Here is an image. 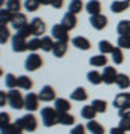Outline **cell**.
Instances as JSON below:
<instances>
[{"instance_id": "6da1fadb", "label": "cell", "mask_w": 130, "mask_h": 134, "mask_svg": "<svg viewBox=\"0 0 130 134\" xmlns=\"http://www.w3.org/2000/svg\"><path fill=\"white\" fill-rule=\"evenodd\" d=\"M41 119H43L44 127H55L59 124V111L55 107H44L41 110Z\"/></svg>"}, {"instance_id": "7a4b0ae2", "label": "cell", "mask_w": 130, "mask_h": 134, "mask_svg": "<svg viewBox=\"0 0 130 134\" xmlns=\"http://www.w3.org/2000/svg\"><path fill=\"white\" fill-rule=\"evenodd\" d=\"M14 124H15L21 131H29V133H33V131L38 128V121L32 113H27V115L18 118Z\"/></svg>"}, {"instance_id": "3957f363", "label": "cell", "mask_w": 130, "mask_h": 134, "mask_svg": "<svg viewBox=\"0 0 130 134\" xmlns=\"http://www.w3.org/2000/svg\"><path fill=\"white\" fill-rule=\"evenodd\" d=\"M8 104L14 110L24 109V97L21 95V92H18V89H9V92H8Z\"/></svg>"}, {"instance_id": "277c9868", "label": "cell", "mask_w": 130, "mask_h": 134, "mask_svg": "<svg viewBox=\"0 0 130 134\" xmlns=\"http://www.w3.org/2000/svg\"><path fill=\"white\" fill-rule=\"evenodd\" d=\"M43 66V57L38 54V53H30V54L26 57L24 60V68L27 71H37Z\"/></svg>"}, {"instance_id": "5b68a950", "label": "cell", "mask_w": 130, "mask_h": 134, "mask_svg": "<svg viewBox=\"0 0 130 134\" xmlns=\"http://www.w3.org/2000/svg\"><path fill=\"white\" fill-rule=\"evenodd\" d=\"M39 97L33 92H29L27 95L24 97V109L29 111V113H33L39 109Z\"/></svg>"}, {"instance_id": "8992f818", "label": "cell", "mask_w": 130, "mask_h": 134, "mask_svg": "<svg viewBox=\"0 0 130 134\" xmlns=\"http://www.w3.org/2000/svg\"><path fill=\"white\" fill-rule=\"evenodd\" d=\"M11 44H12V50L15 53H24V51H27V39L20 36L18 33H15L11 38Z\"/></svg>"}, {"instance_id": "52a82bcc", "label": "cell", "mask_w": 130, "mask_h": 134, "mask_svg": "<svg viewBox=\"0 0 130 134\" xmlns=\"http://www.w3.org/2000/svg\"><path fill=\"white\" fill-rule=\"evenodd\" d=\"M68 32L70 30H67V27H64L59 23V24H55L51 27V36L55 38L56 41H65V42H68V39H70Z\"/></svg>"}, {"instance_id": "ba28073f", "label": "cell", "mask_w": 130, "mask_h": 134, "mask_svg": "<svg viewBox=\"0 0 130 134\" xmlns=\"http://www.w3.org/2000/svg\"><path fill=\"white\" fill-rule=\"evenodd\" d=\"M38 97H39V99L44 101V103H51V101H56V91L50 85H45V86L41 87Z\"/></svg>"}, {"instance_id": "9c48e42d", "label": "cell", "mask_w": 130, "mask_h": 134, "mask_svg": "<svg viewBox=\"0 0 130 134\" xmlns=\"http://www.w3.org/2000/svg\"><path fill=\"white\" fill-rule=\"evenodd\" d=\"M101 75H103V83H105V85H115V83H117V79H118L117 68L105 66Z\"/></svg>"}, {"instance_id": "30bf717a", "label": "cell", "mask_w": 130, "mask_h": 134, "mask_svg": "<svg viewBox=\"0 0 130 134\" xmlns=\"http://www.w3.org/2000/svg\"><path fill=\"white\" fill-rule=\"evenodd\" d=\"M30 27H32V32H33V36H44V33H45V23H44L43 18H39V17H37V18H33L30 21Z\"/></svg>"}, {"instance_id": "8fae6325", "label": "cell", "mask_w": 130, "mask_h": 134, "mask_svg": "<svg viewBox=\"0 0 130 134\" xmlns=\"http://www.w3.org/2000/svg\"><path fill=\"white\" fill-rule=\"evenodd\" d=\"M89 23H91V26H92L95 30H103V29H106V26H107V17L103 15V14L92 15V17H89Z\"/></svg>"}, {"instance_id": "7c38bea8", "label": "cell", "mask_w": 130, "mask_h": 134, "mask_svg": "<svg viewBox=\"0 0 130 134\" xmlns=\"http://www.w3.org/2000/svg\"><path fill=\"white\" fill-rule=\"evenodd\" d=\"M61 24L64 26V27H67V30H73L76 26H77V17H76L74 14H71V12L64 14Z\"/></svg>"}, {"instance_id": "4fadbf2b", "label": "cell", "mask_w": 130, "mask_h": 134, "mask_svg": "<svg viewBox=\"0 0 130 134\" xmlns=\"http://www.w3.org/2000/svg\"><path fill=\"white\" fill-rule=\"evenodd\" d=\"M71 42H73V45H74L76 48L82 50V51H88V50L91 48V42L85 36H74L71 39Z\"/></svg>"}, {"instance_id": "5bb4252c", "label": "cell", "mask_w": 130, "mask_h": 134, "mask_svg": "<svg viewBox=\"0 0 130 134\" xmlns=\"http://www.w3.org/2000/svg\"><path fill=\"white\" fill-rule=\"evenodd\" d=\"M26 24H29L27 23V17H26L24 14H14V17H12V21H11V26H12L15 30H20L21 27H24Z\"/></svg>"}, {"instance_id": "9a60e30c", "label": "cell", "mask_w": 130, "mask_h": 134, "mask_svg": "<svg viewBox=\"0 0 130 134\" xmlns=\"http://www.w3.org/2000/svg\"><path fill=\"white\" fill-rule=\"evenodd\" d=\"M67 51H68V42H65V41H56L55 48H53L51 53L55 54V57L61 59V57H64V56L67 54Z\"/></svg>"}, {"instance_id": "2e32d148", "label": "cell", "mask_w": 130, "mask_h": 134, "mask_svg": "<svg viewBox=\"0 0 130 134\" xmlns=\"http://www.w3.org/2000/svg\"><path fill=\"white\" fill-rule=\"evenodd\" d=\"M71 99H73V101H77V103H83V101H86V99H88L86 89H85L83 86L76 87L74 91L71 92Z\"/></svg>"}, {"instance_id": "e0dca14e", "label": "cell", "mask_w": 130, "mask_h": 134, "mask_svg": "<svg viewBox=\"0 0 130 134\" xmlns=\"http://www.w3.org/2000/svg\"><path fill=\"white\" fill-rule=\"evenodd\" d=\"M85 9L89 14V17L98 15V14H101V3H100L98 0H89L86 5H85Z\"/></svg>"}, {"instance_id": "ac0fdd59", "label": "cell", "mask_w": 130, "mask_h": 134, "mask_svg": "<svg viewBox=\"0 0 130 134\" xmlns=\"http://www.w3.org/2000/svg\"><path fill=\"white\" fill-rule=\"evenodd\" d=\"M129 8H130L129 2H126V0H115V2H112V5H111V11L113 14H123Z\"/></svg>"}, {"instance_id": "d6986e66", "label": "cell", "mask_w": 130, "mask_h": 134, "mask_svg": "<svg viewBox=\"0 0 130 134\" xmlns=\"http://www.w3.org/2000/svg\"><path fill=\"white\" fill-rule=\"evenodd\" d=\"M129 104H130L129 93H126V92H121V93H118L117 97L113 98V107H117V109H123V107L129 105Z\"/></svg>"}, {"instance_id": "ffe728a7", "label": "cell", "mask_w": 130, "mask_h": 134, "mask_svg": "<svg viewBox=\"0 0 130 134\" xmlns=\"http://www.w3.org/2000/svg\"><path fill=\"white\" fill-rule=\"evenodd\" d=\"M89 65L94 68H101V66H107V57L106 54H97V56H92L89 59Z\"/></svg>"}, {"instance_id": "44dd1931", "label": "cell", "mask_w": 130, "mask_h": 134, "mask_svg": "<svg viewBox=\"0 0 130 134\" xmlns=\"http://www.w3.org/2000/svg\"><path fill=\"white\" fill-rule=\"evenodd\" d=\"M55 109L58 110L59 113H65V111H70V110H71V104H70V101L65 99V98H56Z\"/></svg>"}, {"instance_id": "7402d4cb", "label": "cell", "mask_w": 130, "mask_h": 134, "mask_svg": "<svg viewBox=\"0 0 130 134\" xmlns=\"http://www.w3.org/2000/svg\"><path fill=\"white\" fill-rule=\"evenodd\" d=\"M59 124L64 125V127H71V125H76V118L70 111H65V113H59Z\"/></svg>"}, {"instance_id": "603a6c76", "label": "cell", "mask_w": 130, "mask_h": 134, "mask_svg": "<svg viewBox=\"0 0 130 134\" xmlns=\"http://www.w3.org/2000/svg\"><path fill=\"white\" fill-rule=\"evenodd\" d=\"M86 128H88V131H89L91 134H105V128H103V125H101L100 122H97L95 119L88 121Z\"/></svg>"}, {"instance_id": "cb8c5ba5", "label": "cell", "mask_w": 130, "mask_h": 134, "mask_svg": "<svg viewBox=\"0 0 130 134\" xmlns=\"http://www.w3.org/2000/svg\"><path fill=\"white\" fill-rule=\"evenodd\" d=\"M86 79H88V81L94 86H98V85L103 83V75H101V72L95 71V69H92V71H89V72L86 74Z\"/></svg>"}, {"instance_id": "d4e9b609", "label": "cell", "mask_w": 130, "mask_h": 134, "mask_svg": "<svg viewBox=\"0 0 130 134\" xmlns=\"http://www.w3.org/2000/svg\"><path fill=\"white\" fill-rule=\"evenodd\" d=\"M117 33L119 36H130V20H123L118 23Z\"/></svg>"}, {"instance_id": "484cf974", "label": "cell", "mask_w": 130, "mask_h": 134, "mask_svg": "<svg viewBox=\"0 0 130 134\" xmlns=\"http://www.w3.org/2000/svg\"><path fill=\"white\" fill-rule=\"evenodd\" d=\"M98 115L95 110H94L92 105H83L80 110V116L83 118V119H86V121H92V119H95V116Z\"/></svg>"}, {"instance_id": "4316f807", "label": "cell", "mask_w": 130, "mask_h": 134, "mask_svg": "<svg viewBox=\"0 0 130 134\" xmlns=\"http://www.w3.org/2000/svg\"><path fill=\"white\" fill-rule=\"evenodd\" d=\"M55 41H53V36H43L41 38V50L45 51V53H50L55 48Z\"/></svg>"}, {"instance_id": "83f0119b", "label": "cell", "mask_w": 130, "mask_h": 134, "mask_svg": "<svg viewBox=\"0 0 130 134\" xmlns=\"http://www.w3.org/2000/svg\"><path fill=\"white\" fill-rule=\"evenodd\" d=\"M98 50H100L101 54H112L113 50H115V47H113L112 42L106 41V39H101V41L98 42Z\"/></svg>"}, {"instance_id": "f1b7e54d", "label": "cell", "mask_w": 130, "mask_h": 134, "mask_svg": "<svg viewBox=\"0 0 130 134\" xmlns=\"http://www.w3.org/2000/svg\"><path fill=\"white\" fill-rule=\"evenodd\" d=\"M32 87H33V81H32L30 77H27V75H20L18 77V89L30 91Z\"/></svg>"}, {"instance_id": "f546056e", "label": "cell", "mask_w": 130, "mask_h": 134, "mask_svg": "<svg viewBox=\"0 0 130 134\" xmlns=\"http://www.w3.org/2000/svg\"><path fill=\"white\" fill-rule=\"evenodd\" d=\"M85 8V5H83V2L82 0H71L68 5V12L74 14V15H77L79 12H82V9Z\"/></svg>"}, {"instance_id": "4dcf8cb0", "label": "cell", "mask_w": 130, "mask_h": 134, "mask_svg": "<svg viewBox=\"0 0 130 134\" xmlns=\"http://www.w3.org/2000/svg\"><path fill=\"white\" fill-rule=\"evenodd\" d=\"M117 86L124 91V89H129L130 87V77L127 74H118V79H117Z\"/></svg>"}, {"instance_id": "1f68e13d", "label": "cell", "mask_w": 130, "mask_h": 134, "mask_svg": "<svg viewBox=\"0 0 130 134\" xmlns=\"http://www.w3.org/2000/svg\"><path fill=\"white\" fill-rule=\"evenodd\" d=\"M5 86H6L8 89H17L18 87V77H15L14 74H6V77H5Z\"/></svg>"}, {"instance_id": "d6a6232c", "label": "cell", "mask_w": 130, "mask_h": 134, "mask_svg": "<svg viewBox=\"0 0 130 134\" xmlns=\"http://www.w3.org/2000/svg\"><path fill=\"white\" fill-rule=\"evenodd\" d=\"M41 48V38H32V39H27V51L30 53H37L38 50Z\"/></svg>"}, {"instance_id": "836d02e7", "label": "cell", "mask_w": 130, "mask_h": 134, "mask_svg": "<svg viewBox=\"0 0 130 134\" xmlns=\"http://www.w3.org/2000/svg\"><path fill=\"white\" fill-rule=\"evenodd\" d=\"M3 8H6L12 14H18L21 9V0H6V6Z\"/></svg>"}, {"instance_id": "e575fe53", "label": "cell", "mask_w": 130, "mask_h": 134, "mask_svg": "<svg viewBox=\"0 0 130 134\" xmlns=\"http://www.w3.org/2000/svg\"><path fill=\"white\" fill-rule=\"evenodd\" d=\"M39 6H41L39 0H24V3H23V8L27 12H37Z\"/></svg>"}, {"instance_id": "d590c367", "label": "cell", "mask_w": 130, "mask_h": 134, "mask_svg": "<svg viewBox=\"0 0 130 134\" xmlns=\"http://www.w3.org/2000/svg\"><path fill=\"white\" fill-rule=\"evenodd\" d=\"M91 105L94 107V110L97 113H105L106 110H107V103H106L105 99H92Z\"/></svg>"}, {"instance_id": "8d00e7d4", "label": "cell", "mask_w": 130, "mask_h": 134, "mask_svg": "<svg viewBox=\"0 0 130 134\" xmlns=\"http://www.w3.org/2000/svg\"><path fill=\"white\" fill-rule=\"evenodd\" d=\"M14 14L11 11H8L6 8H2L0 9V24H6V23H11L12 21Z\"/></svg>"}, {"instance_id": "74e56055", "label": "cell", "mask_w": 130, "mask_h": 134, "mask_svg": "<svg viewBox=\"0 0 130 134\" xmlns=\"http://www.w3.org/2000/svg\"><path fill=\"white\" fill-rule=\"evenodd\" d=\"M112 60L115 65H121L124 62V54H123V48H119V47H115L113 50V53H112Z\"/></svg>"}, {"instance_id": "f35d334b", "label": "cell", "mask_w": 130, "mask_h": 134, "mask_svg": "<svg viewBox=\"0 0 130 134\" xmlns=\"http://www.w3.org/2000/svg\"><path fill=\"white\" fill-rule=\"evenodd\" d=\"M9 38H11V32L6 27V24H0V44H6Z\"/></svg>"}, {"instance_id": "ab89813d", "label": "cell", "mask_w": 130, "mask_h": 134, "mask_svg": "<svg viewBox=\"0 0 130 134\" xmlns=\"http://www.w3.org/2000/svg\"><path fill=\"white\" fill-rule=\"evenodd\" d=\"M118 47L119 48H123V50H129L130 48V36H119L118 38Z\"/></svg>"}, {"instance_id": "60d3db41", "label": "cell", "mask_w": 130, "mask_h": 134, "mask_svg": "<svg viewBox=\"0 0 130 134\" xmlns=\"http://www.w3.org/2000/svg\"><path fill=\"white\" fill-rule=\"evenodd\" d=\"M17 33H18L20 36H23V38H30V35H33V32H32V27H30V23L29 24H26L24 27H21L20 30H17Z\"/></svg>"}, {"instance_id": "b9f144b4", "label": "cell", "mask_w": 130, "mask_h": 134, "mask_svg": "<svg viewBox=\"0 0 130 134\" xmlns=\"http://www.w3.org/2000/svg\"><path fill=\"white\" fill-rule=\"evenodd\" d=\"M17 128H18V127H17L15 124H12V122H11V124H8V125L0 127V133H2V134H12Z\"/></svg>"}, {"instance_id": "7bdbcfd3", "label": "cell", "mask_w": 130, "mask_h": 134, "mask_svg": "<svg viewBox=\"0 0 130 134\" xmlns=\"http://www.w3.org/2000/svg\"><path fill=\"white\" fill-rule=\"evenodd\" d=\"M86 131H88L86 125L77 124V125H74V128H71V130H70V134H86Z\"/></svg>"}, {"instance_id": "ee69618b", "label": "cell", "mask_w": 130, "mask_h": 134, "mask_svg": "<svg viewBox=\"0 0 130 134\" xmlns=\"http://www.w3.org/2000/svg\"><path fill=\"white\" fill-rule=\"evenodd\" d=\"M118 127H121L124 131H130V116H129V118H121Z\"/></svg>"}, {"instance_id": "f6af8a7d", "label": "cell", "mask_w": 130, "mask_h": 134, "mask_svg": "<svg viewBox=\"0 0 130 134\" xmlns=\"http://www.w3.org/2000/svg\"><path fill=\"white\" fill-rule=\"evenodd\" d=\"M8 124H11V116L8 115L6 111H2L0 113V127L8 125Z\"/></svg>"}, {"instance_id": "bcb514c9", "label": "cell", "mask_w": 130, "mask_h": 134, "mask_svg": "<svg viewBox=\"0 0 130 134\" xmlns=\"http://www.w3.org/2000/svg\"><path fill=\"white\" fill-rule=\"evenodd\" d=\"M118 116H119V119L121 118H129L130 116V104L123 107V109H118Z\"/></svg>"}, {"instance_id": "7dc6e473", "label": "cell", "mask_w": 130, "mask_h": 134, "mask_svg": "<svg viewBox=\"0 0 130 134\" xmlns=\"http://www.w3.org/2000/svg\"><path fill=\"white\" fill-rule=\"evenodd\" d=\"M6 103H8V92H0V105L2 107H5L6 105Z\"/></svg>"}, {"instance_id": "c3c4849f", "label": "cell", "mask_w": 130, "mask_h": 134, "mask_svg": "<svg viewBox=\"0 0 130 134\" xmlns=\"http://www.w3.org/2000/svg\"><path fill=\"white\" fill-rule=\"evenodd\" d=\"M51 8H55V9H61L64 6V0H51Z\"/></svg>"}, {"instance_id": "681fc988", "label": "cell", "mask_w": 130, "mask_h": 134, "mask_svg": "<svg viewBox=\"0 0 130 134\" xmlns=\"http://www.w3.org/2000/svg\"><path fill=\"white\" fill-rule=\"evenodd\" d=\"M109 134H126V131L121 127H113V128H111Z\"/></svg>"}, {"instance_id": "f907efd6", "label": "cell", "mask_w": 130, "mask_h": 134, "mask_svg": "<svg viewBox=\"0 0 130 134\" xmlns=\"http://www.w3.org/2000/svg\"><path fill=\"white\" fill-rule=\"evenodd\" d=\"M39 3L43 6H47V5H51V0H39Z\"/></svg>"}, {"instance_id": "816d5d0a", "label": "cell", "mask_w": 130, "mask_h": 134, "mask_svg": "<svg viewBox=\"0 0 130 134\" xmlns=\"http://www.w3.org/2000/svg\"><path fill=\"white\" fill-rule=\"evenodd\" d=\"M12 134H23V131H21V130H20V128H17V130H15V131H14Z\"/></svg>"}, {"instance_id": "f5cc1de1", "label": "cell", "mask_w": 130, "mask_h": 134, "mask_svg": "<svg viewBox=\"0 0 130 134\" xmlns=\"http://www.w3.org/2000/svg\"><path fill=\"white\" fill-rule=\"evenodd\" d=\"M129 99H130V92H129Z\"/></svg>"}, {"instance_id": "db71d44e", "label": "cell", "mask_w": 130, "mask_h": 134, "mask_svg": "<svg viewBox=\"0 0 130 134\" xmlns=\"http://www.w3.org/2000/svg\"><path fill=\"white\" fill-rule=\"evenodd\" d=\"M126 2H129V3H130V0H126Z\"/></svg>"}]
</instances>
